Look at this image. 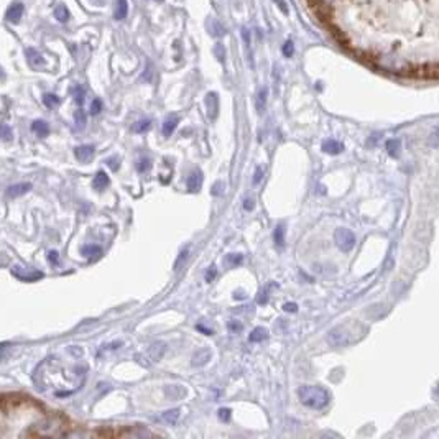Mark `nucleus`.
Listing matches in <instances>:
<instances>
[{
  "label": "nucleus",
  "instance_id": "nucleus-33",
  "mask_svg": "<svg viewBox=\"0 0 439 439\" xmlns=\"http://www.w3.org/2000/svg\"><path fill=\"white\" fill-rule=\"evenodd\" d=\"M214 53H216V58H217L219 61H224V59H226V49H224L222 44H216V46H214Z\"/></svg>",
  "mask_w": 439,
  "mask_h": 439
},
{
  "label": "nucleus",
  "instance_id": "nucleus-1",
  "mask_svg": "<svg viewBox=\"0 0 439 439\" xmlns=\"http://www.w3.org/2000/svg\"><path fill=\"white\" fill-rule=\"evenodd\" d=\"M69 423L63 415L46 412L36 400L20 393L2 397L0 407V438H58L66 436Z\"/></svg>",
  "mask_w": 439,
  "mask_h": 439
},
{
  "label": "nucleus",
  "instance_id": "nucleus-50",
  "mask_svg": "<svg viewBox=\"0 0 439 439\" xmlns=\"http://www.w3.org/2000/svg\"><path fill=\"white\" fill-rule=\"evenodd\" d=\"M275 3H278V5H280V8L283 10L285 13H288V7H286V3L283 2V0H275Z\"/></svg>",
  "mask_w": 439,
  "mask_h": 439
},
{
  "label": "nucleus",
  "instance_id": "nucleus-39",
  "mask_svg": "<svg viewBox=\"0 0 439 439\" xmlns=\"http://www.w3.org/2000/svg\"><path fill=\"white\" fill-rule=\"evenodd\" d=\"M2 138L5 140V142H8V140L12 138V132H10L7 123H3V125H2Z\"/></svg>",
  "mask_w": 439,
  "mask_h": 439
},
{
  "label": "nucleus",
  "instance_id": "nucleus-5",
  "mask_svg": "<svg viewBox=\"0 0 439 439\" xmlns=\"http://www.w3.org/2000/svg\"><path fill=\"white\" fill-rule=\"evenodd\" d=\"M328 341L331 346L334 347H341V346H346L349 342V334L346 328H342V326H337V328L331 329L329 334H328Z\"/></svg>",
  "mask_w": 439,
  "mask_h": 439
},
{
  "label": "nucleus",
  "instance_id": "nucleus-25",
  "mask_svg": "<svg viewBox=\"0 0 439 439\" xmlns=\"http://www.w3.org/2000/svg\"><path fill=\"white\" fill-rule=\"evenodd\" d=\"M150 125H151V120L150 119L138 120V122H135L133 125H132V132H135V133H143L145 130H148Z\"/></svg>",
  "mask_w": 439,
  "mask_h": 439
},
{
  "label": "nucleus",
  "instance_id": "nucleus-18",
  "mask_svg": "<svg viewBox=\"0 0 439 439\" xmlns=\"http://www.w3.org/2000/svg\"><path fill=\"white\" fill-rule=\"evenodd\" d=\"M107 184H109V176H107V173L105 171H97V173H95L92 186L97 191H102V189H105Z\"/></svg>",
  "mask_w": 439,
  "mask_h": 439
},
{
  "label": "nucleus",
  "instance_id": "nucleus-19",
  "mask_svg": "<svg viewBox=\"0 0 439 439\" xmlns=\"http://www.w3.org/2000/svg\"><path fill=\"white\" fill-rule=\"evenodd\" d=\"M31 130H33V133H36L38 137H48L49 125L44 120H35L31 123Z\"/></svg>",
  "mask_w": 439,
  "mask_h": 439
},
{
  "label": "nucleus",
  "instance_id": "nucleus-42",
  "mask_svg": "<svg viewBox=\"0 0 439 439\" xmlns=\"http://www.w3.org/2000/svg\"><path fill=\"white\" fill-rule=\"evenodd\" d=\"M216 275H217L216 267H211V268L206 272V281H209V283H211V281H212L214 278H216Z\"/></svg>",
  "mask_w": 439,
  "mask_h": 439
},
{
  "label": "nucleus",
  "instance_id": "nucleus-29",
  "mask_svg": "<svg viewBox=\"0 0 439 439\" xmlns=\"http://www.w3.org/2000/svg\"><path fill=\"white\" fill-rule=\"evenodd\" d=\"M265 102H267V89H260V92H258V99H257V109L258 112H263V109H265Z\"/></svg>",
  "mask_w": 439,
  "mask_h": 439
},
{
  "label": "nucleus",
  "instance_id": "nucleus-38",
  "mask_svg": "<svg viewBox=\"0 0 439 439\" xmlns=\"http://www.w3.org/2000/svg\"><path fill=\"white\" fill-rule=\"evenodd\" d=\"M229 329L232 331V333H240V331L244 329V326H242L240 323H237V321H230V323H229Z\"/></svg>",
  "mask_w": 439,
  "mask_h": 439
},
{
  "label": "nucleus",
  "instance_id": "nucleus-47",
  "mask_svg": "<svg viewBox=\"0 0 439 439\" xmlns=\"http://www.w3.org/2000/svg\"><path fill=\"white\" fill-rule=\"evenodd\" d=\"M48 258H49V262H51V263H58V252L51 250L48 253Z\"/></svg>",
  "mask_w": 439,
  "mask_h": 439
},
{
  "label": "nucleus",
  "instance_id": "nucleus-20",
  "mask_svg": "<svg viewBox=\"0 0 439 439\" xmlns=\"http://www.w3.org/2000/svg\"><path fill=\"white\" fill-rule=\"evenodd\" d=\"M128 13V3L127 0H117V5H115V20H123Z\"/></svg>",
  "mask_w": 439,
  "mask_h": 439
},
{
  "label": "nucleus",
  "instance_id": "nucleus-41",
  "mask_svg": "<svg viewBox=\"0 0 439 439\" xmlns=\"http://www.w3.org/2000/svg\"><path fill=\"white\" fill-rule=\"evenodd\" d=\"M257 301H258V305H265V303H268V288L260 291V296H258Z\"/></svg>",
  "mask_w": 439,
  "mask_h": 439
},
{
  "label": "nucleus",
  "instance_id": "nucleus-31",
  "mask_svg": "<svg viewBox=\"0 0 439 439\" xmlns=\"http://www.w3.org/2000/svg\"><path fill=\"white\" fill-rule=\"evenodd\" d=\"M74 119H76V128H79V130H82L84 125H86V114H84V110H82V109H79V110L76 112Z\"/></svg>",
  "mask_w": 439,
  "mask_h": 439
},
{
  "label": "nucleus",
  "instance_id": "nucleus-49",
  "mask_svg": "<svg viewBox=\"0 0 439 439\" xmlns=\"http://www.w3.org/2000/svg\"><path fill=\"white\" fill-rule=\"evenodd\" d=\"M242 35H244V41L249 44L250 43V33H249V30H247V28H244V30H242Z\"/></svg>",
  "mask_w": 439,
  "mask_h": 439
},
{
  "label": "nucleus",
  "instance_id": "nucleus-40",
  "mask_svg": "<svg viewBox=\"0 0 439 439\" xmlns=\"http://www.w3.org/2000/svg\"><path fill=\"white\" fill-rule=\"evenodd\" d=\"M186 257H188V250H184V252H181L179 253V258L176 260V263H174V270H179V267H181V263H183V260H186Z\"/></svg>",
  "mask_w": 439,
  "mask_h": 439
},
{
  "label": "nucleus",
  "instance_id": "nucleus-7",
  "mask_svg": "<svg viewBox=\"0 0 439 439\" xmlns=\"http://www.w3.org/2000/svg\"><path fill=\"white\" fill-rule=\"evenodd\" d=\"M30 189H31V184L30 183H16V184H12V186L7 188V198H10V199L18 198V196L28 193Z\"/></svg>",
  "mask_w": 439,
  "mask_h": 439
},
{
  "label": "nucleus",
  "instance_id": "nucleus-8",
  "mask_svg": "<svg viewBox=\"0 0 439 439\" xmlns=\"http://www.w3.org/2000/svg\"><path fill=\"white\" fill-rule=\"evenodd\" d=\"M12 273H13L18 280H21V281H35V280L43 278V273H41V272H36V270H30V272L21 273V270H20L18 267H13V268H12Z\"/></svg>",
  "mask_w": 439,
  "mask_h": 439
},
{
  "label": "nucleus",
  "instance_id": "nucleus-3",
  "mask_svg": "<svg viewBox=\"0 0 439 439\" xmlns=\"http://www.w3.org/2000/svg\"><path fill=\"white\" fill-rule=\"evenodd\" d=\"M298 397H300L301 403L308 408L313 410H321L329 403V393L324 390L323 387L316 385H303L298 388Z\"/></svg>",
  "mask_w": 439,
  "mask_h": 439
},
{
  "label": "nucleus",
  "instance_id": "nucleus-22",
  "mask_svg": "<svg viewBox=\"0 0 439 439\" xmlns=\"http://www.w3.org/2000/svg\"><path fill=\"white\" fill-rule=\"evenodd\" d=\"M165 354V344L163 342H158V344H153L148 349V356L151 357V360H160Z\"/></svg>",
  "mask_w": 439,
  "mask_h": 439
},
{
  "label": "nucleus",
  "instance_id": "nucleus-44",
  "mask_svg": "<svg viewBox=\"0 0 439 439\" xmlns=\"http://www.w3.org/2000/svg\"><path fill=\"white\" fill-rule=\"evenodd\" d=\"M74 97H76L77 102L82 104V100H84V89L82 87H76L74 89Z\"/></svg>",
  "mask_w": 439,
  "mask_h": 439
},
{
  "label": "nucleus",
  "instance_id": "nucleus-26",
  "mask_svg": "<svg viewBox=\"0 0 439 439\" xmlns=\"http://www.w3.org/2000/svg\"><path fill=\"white\" fill-rule=\"evenodd\" d=\"M224 262H226L227 267H237V265H240L242 262H244V257H242L240 253H229Z\"/></svg>",
  "mask_w": 439,
  "mask_h": 439
},
{
  "label": "nucleus",
  "instance_id": "nucleus-9",
  "mask_svg": "<svg viewBox=\"0 0 439 439\" xmlns=\"http://www.w3.org/2000/svg\"><path fill=\"white\" fill-rule=\"evenodd\" d=\"M74 156L81 163H87L94 156V146L92 145H81V146H77V148L74 150Z\"/></svg>",
  "mask_w": 439,
  "mask_h": 439
},
{
  "label": "nucleus",
  "instance_id": "nucleus-35",
  "mask_svg": "<svg viewBox=\"0 0 439 439\" xmlns=\"http://www.w3.org/2000/svg\"><path fill=\"white\" fill-rule=\"evenodd\" d=\"M100 110H102V102H100V99H94L91 104V114L97 115Z\"/></svg>",
  "mask_w": 439,
  "mask_h": 439
},
{
  "label": "nucleus",
  "instance_id": "nucleus-34",
  "mask_svg": "<svg viewBox=\"0 0 439 439\" xmlns=\"http://www.w3.org/2000/svg\"><path fill=\"white\" fill-rule=\"evenodd\" d=\"M428 143L433 145V146H438L439 145V127L433 130V133L430 135V138H428Z\"/></svg>",
  "mask_w": 439,
  "mask_h": 439
},
{
  "label": "nucleus",
  "instance_id": "nucleus-52",
  "mask_svg": "<svg viewBox=\"0 0 439 439\" xmlns=\"http://www.w3.org/2000/svg\"><path fill=\"white\" fill-rule=\"evenodd\" d=\"M198 329L202 331V333H206L207 336H211V334H212V331H211V329H206V328H202V326H198Z\"/></svg>",
  "mask_w": 439,
  "mask_h": 439
},
{
  "label": "nucleus",
  "instance_id": "nucleus-51",
  "mask_svg": "<svg viewBox=\"0 0 439 439\" xmlns=\"http://www.w3.org/2000/svg\"><path fill=\"white\" fill-rule=\"evenodd\" d=\"M107 163H109V166L112 168V170H117V165H115V163H117V160H115V158H110V160H107Z\"/></svg>",
  "mask_w": 439,
  "mask_h": 439
},
{
  "label": "nucleus",
  "instance_id": "nucleus-43",
  "mask_svg": "<svg viewBox=\"0 0 439 439\" xmlns=\"http://www.w3.org/2000/svg\"><path fill=\"white\" fill-rule=\"evenodd\" d=\"M222 188H224V184H222V183H216V184H214V188H212V191H211L212 196H221V194L224 193V189H222Z\"/></svg>",
  "mask_w": 439,
  "mask_h": 439
},
{
  "label": "nucleus",
  "instance_id": "nucleus-16",
  "mask_svg": "<svg viewBox=\"0 0 439 439\" xmlns=\"http://www.w3.org/2000/svg\"><path fill=\"white\" fill-rule=\"evenodd\" d=\"M206 104H207V112H209V117H211V119H216V115H217V109H219L217 95L214 94V92L207 94V97H206Z\"/></svg>",
  "mask_w": 439,
  "mask_h": 439
},
{
  "label": "nucleus",
  "instance_id": "nucleus-45",
  "mask_svg": "<svg viewBox=\"0 0 439 439\" xmlns=\"http://www.w3.org/2000/svg\"><path fill=\"white\" fill-rule=\"evenodd\" d=\"M283 309L286 313H296L298 311V305H296V303H286V305L283 306Z\"/></svg>",
  "mask_w": 439,
  "mask_h": 439
},
{
  "label": "nucleus",
  "instance_id": "nucleus-10",
  "mask_svg": "<svg viewBox=\"0 0 439 439\" xmlns=\"http://www.w3.org/2000/svg\"><path fill=\"white\" fill-rule=\"evenodd\" d=\"M201 184H202V173L199 170H196L188 176L186 186H188V189L191 191V193H196V191L201 189Z\"/></svg>",
  "mask_w": 439,
  "mask_h": 439
},
{
  "label": "nucleus",
  "instance_id": "nucleus-17",
  "mask_svg": "<svg viewBox=\"0 0 439 439\" xmlns=\"http://www.w3.org/2000/svg\"><path fill=\"white\" fill-rule=\"evenodd\" d=\"M179 415H181V412H179L178 408L168 410V412H165L160 416V421H163V423H166V425H176L179 420Z\"/></svg>",
  "mask_w": 439,
  "mask_h": 439
},
{
  "label": "nucleus",
  "instance_id": "nucleus-2",
  "mask_svg": "<svg viewBox=\"0 0 439 439\" xmlns=\"http://www.w3.org/2000/svg\"><path fill=\"white\" fill-rule=\"evenodd\" d=\"M87 367L82 362L67 364L58 357H49L41 365H38L35 375V384L43 392L53 393L56 397H66L81 388L86 379Z\"/></svg>",
  "mask_w": 439,
  "mask_h": 439
},
{
  "label": "nucleus",
  "instance_id": "nucleus-32",
  "mask_svg": "<svg viewBox=\"0 0 439 439\" xmlns=\"http://www.w3.org/2000/svg\"><path fill=\"white\" fill-rule=\"evenodd\" d=\"M150 168H151V161L148 158H142V160H140V163H138V171L140 173L150 171Z\"/></svg>",
  "mask_w": 439,
  "mask_h": 439
},
{
  "label": "nucleus",
  "instance_id": "nucleus-21",
  "mask_svg": "<svg viewBox=\"0 0 439 439\" xmlns=\"http://www.w3.org/2000/svg\"><path fill=\"white\" fill-rule=\"evenodd\" d=\"M267 336H268V331L265 328H255L249 336V342L257 344V342H262L263 339H267Z\"/></svg>",
  "mask_w": 439,
  "mask_h": 439
},
{
  "label": "nucleus",
  "instance_id": "nucleus-6",
  "mask_svg": "<svg viewBox=\"0 0 439 439\" xmlns=\"http://www.w3.org/2000/svg\"><path fill=\"white\" fill-rule=\"evenodd\" d=\"M23 3L21 2H15L13 5H10V8L7 10V20L10 21V23H18L21 15H23Z\"/></svg>",
  "mask_w": 439,
  "mask_h": 439
},
{
  "label": "nucleus",
  "instance_id": "nucleus-36",
  "mask_svg": "<svg viewBox=\"0 0 439 439\" xmlns=\"http://www.w3.org/2000/svg\"><path fill=\"white\" fill-rule=\"evenodd\" d=\"M293 51H295V46H293V41L288 40L283 44V54L286 58H290V56H293Z\"/></svg>",
  "mask_w": 439,
  "mask_h": 439
},
{
  "label": "nucleus",
  "instance_id": "nucleus-27",
  "mask_svg": "<svg viewBox=\"0 0 439 439\" xmlns=\"http://www.w3.org/2000/svg\"><path fill=\"white\" fill-rule=\"evenodd\" d=\"M43 102H44V105L48 107V109H53V107H56L59 104V97H58V95H54V94H44L43 95Z\"/></svg>",
  "mask_w": 439,
  "mask_h": 439
},
{
  "label": "nucleus",
  "instance_id": "nucleus-13",
  "mask_svg": "<svg viewBox=\"0 0 439 439\" xmlns=\"http://www.w3.org/2000/svg\"><path fill=\"white\" fill-rule=\"evenodd\" d=\"M344 150V145H342L341 142H337V140H326V142L323 143V151H326V153L329 155H339L341 151Z\"/></svg>",
  "mask_w": 439,
  "mask_h": 439
},
{
  "label": "nucleus",
  "instance_id": "nucleus-14",
  "mask_svg": "<svg viewBox=\"0 0 439 439\" xmlns=\"http://www.w3.org/2000/svg\"><path fill=\"white\" fill-rule=\"evenodd\" d=\"M178 123H179V119L176 115H173V117H168V119L163 122V127H161V132H163V135H165V137H170V135L176 130V127H178Z\"/></svg>",
  "mask_w": 439,
  "mask_h": 439
},
{
  "label": "nucleus",
  "instance_id": "nucleus-23",
  "mask_svg": "<svg viewBox=\"0 0 439 439\" xmlns=\"http://www.w3.org/2000/svg\"><path fill=\"white\" fill-rule=\"evenodd\" d=\"M285 232H286V229H285L283 224H278V226L275 227L273 239H275V244H277L278 247H283L285 245Z\"/></svg>",
  "mask_w": 439,
  "mask_h": 439
},
{
  "label": "nucleus",
  "instance_id": "nucleus-12",
  "mask_svg": "<svg viewBox=\"0 0 439 439\" xmlns=\"http://www.w3.org/2000/svg\"><path fill=\"white\" fill-rule=\"evenodd\" d=\"M81 253L86 258H89V260H95V258H99L100 255H102V249H100L99 245H95V244H89V245L82 247Z\"/></svg>",
  "mask_w": 439,
  "mask_h": 439
},
{
  "label": "nucleus",
  "instance_id": "nucleus-4",
  "mask_svg": "<svg viewBox=\"0 0 439 439\" xmlns=\"http://www.w3.org/2000/svg\"><path fill=\"white\" fill-rule=\"evenodd\" d=\"M334 239H336L337 247H339L342 252H351L354 249V245H356V235H354L352 230L344 229V227L336 230Z\"/></svg>",
  "mask_w": 439,
  "mask_h": 439
},
{
  "label": "nucleus",
  "instance_id": "nucleus-46",
  "mask_svg": "<svg viewBox=\"0 0 439 439\" xmlns=\"http://www.w3.org/2000/svg\"><path fill=\"white\" fill-rule=\"evenodd\" d=\"M262 174H263V170H262L260 166H258L257 170H255V174H253V184H258V183H260Z\"/></svg>",
  "mask_w": 439,
  "mask_h": 439
},
{
  "label": "nucleus",
  "instance_id": "nucleus-11",
  "mask_svg": "<svg viewBox=\"0 0 439 439\" xmlns=\"http://www.w3.org/2000/svg\"><path fill=\"white\" fill-rule=\"evenodd\" d=\"M211 357H212V352L209 349H201V351H198L193 356V365L194 367H202V365L209 362Z\"/></svg>",
  "mask_w": 439,
  "mask_h": 439
},
{
  "label": "nucleus",
  "instance_id": "nucleus-24",
  "mask_svg": "<svg viewBox=\"0 0 439 439\" xmlns=\"http://www.w3.org/2000/svg\"><path fill=\"white\" fill-rule=\"evenodd\" d=\"M209 33H211L214 38H222L224 35H226V28H224L221 23H219L217 20H214V21H211Z\"/></svg>",
  "mask_w": 439,
  "mask_h": 439
},
{
  "label": "nucleus",
  "instance_id": "nucleus-15",
  "mask_svg": "<svg viewBox=\"0 0 439 439\" xmlns=\"http://www.w3.org/2000/svg\"><path fill=\"white\" fill-rule=\"evenodd\" d=\"M26 59H28V63H30L33 67L44 66V59L41 58V54L38 53L36 49H33V48H28L26 49Z\"/></svg>",
  "mask_w": 439,
  "mask_h": 439
},
{
  "label": "nucleus",
  "instance_id": "nucleus-37",
  "mask_svg": "<svg viewBox=\"0 0 439 439\" xmlns=\"http://www.w3.org/2000/svg\"><path fill=\"white\" fill-rule=\"evenodd\" d=\"M219 418L227 423V421L230 420V410L229 408H221V410H219Z\"/></svg>",
  "mask_w": 439,
  "mask_h": 439
},
{
  "label": "nucleus",
  "instance_id": "nucleus-30",
  "mask_svg": "<svg viewBox=\"0 0 439 439\" xmlns=\"http://www.w3.org/2000/svg\"><path fill=\"white\" fill-rule=\"evenodd\" d=\"M387 150H388V153H390L392 156H397L398 151H400V142H398V140H388V142H387Z\"/></svg>",
  "mask_w": 439,
  "mask_h": 439
},
{
  "label": "nucleus",
  "instance_id": "nucleus-53",
  "mask_svg": "<svg viewBox=\"0 0 439 439\" xmlns=\"http://www.w3.org/2000/svg\"><path fill=\"white\" fill-rule=\"evenodd\" d=\"M436 395L439 397V385H438V390H436Z\"/></svg>",
  "mask_w": 439,
  "mask_h": 439
},
{
  "label": "nucleus",
  "instance_id": "nucleus-28",
  "mask_svg": "<svg viewBox=\"0 0 439 439\" xmlns=\"http://www.w3.org/2000/svg\"><path fill=\"white\" fill-rule=\"evenodd\" d=\"M54 16H56V20L66 21L67 18H69V13H67V8L64 7V5H59V7H56V10H54Z\"/></svg>",
  "mask_w": 439,
  "mask_h": 439
},
{
  "label": "nucleus",
  "instance_id": "nucleus-48",
  "mask_svg": "<svg viewBox=\"0 0 439 439\" xmlns=\"http://www.w3.org/2000/svg\"><path fill=\"white\" fill-rule=\"evenodd\" d=\"M253 206H255V204H253V199H245L244 201V209L245 211H252Z\"/></svg>",
  "mask_w": 439,
  "mask_h": 439
}]
</instances>
